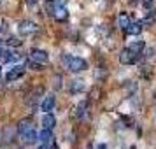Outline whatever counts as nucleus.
<instances>
[{
    "label": "nucleus",
    "instance_id": "obj_1",
    "mask_svg": "<svg viewBox=\"0 0 156 149\" xmlns=\"http://www.w3.org/2000/svg\"><path fill=\"white\" fill-rule=\"evenodd\" d=\"M65 65H67V69L70 72H83L88 69V62L86 60H83V58L79 56H70V55H67V56L63 58Z\"/></svg>",
    "mask_w": 156,
    "mask_h": 149
},
{
    "label": "nucleus",
    "instance_id": "obj_2",
    "mask_svg": "<svg viewBox=\"0 0 156 149\" xmlns=\"http://www.w3.org/2000/svg\"><path fill=\"white\" fill-rule=\"evenodd\" d=\"M140 56H142V53H135V51H132L130 48H125V49L119 53V62L123 65H133L140 60Z\"/></svg>",
    "mask_w": 156,
    "mask_h": 149
},
{
    "label": "nucleus",
    "instance_id": "obj_3",
    "mask_svg": "<svg viewBox=\"0 0 156 149\" xmlns=\"http://www.w3.org/2000/svg\"><path fill=\"white\" fill-rule=\"evenodd\" d=\"M18 30H20L21 35H35L37 32H39V27L34 21H21L20 27H18Z\"/></svg>",
    "mask_w": 156,
    "mask_h": 149
},
{
    "label": "nucleus",
    "instance_id": "obj_4",
    "mask_svg": "<svg viewBox=\"0 0 156 149\" xmlns=\"http://www.w3.org/2000/svg\"><path fill=\"white\" fill-rule=\"evenodd\" d=\"M30 60H34L37 63H48L49 62V56H48V53L42 49H32L30 51Z\"/></svg>",
    "mask_w": 156,
    "mask_h": 149
},
{
    "label": "nucleus",
    "instance_id": "obj_5",
    "mask_svg": "<svg viewBox=\"0 0 156 149\" xmlns=\"http://www.w3.org/2000/svg\"><path fill=\"white\" fill-rule=\"evenodd\" d=\"M55 4H56V2H55ZM53 18L58 20V21H67V18H69L67 5H60V4H56V5H55V14H53Z\"/></svg>",
    "mask_w": 156,
    "mask_h": 149
},
{
    "label": "nucleus",
    "instance_id": "obj_6",
    "mask_svg": "<svg viewBox=\"0 0 156 149\" xmlns=\"http://www.w3.org/2000/svg\"><path fill=\"white\" fill-rule=\"evenodd\" d=\"M55 104H56L55 95H48V97H44V100L41 102V109H42V112H51L53 107H55Z\"/></svg>",
    "mask_w": 156,
    "mask_h": 149
},
{
    "label": "nucleus",
    "instance_id": "obj_7",
    "mask_svg": "<svg viewBox=\"0 0 156 149\" xmlns=\"http://www.w3.org/2000/svg\"><path fill=\"white\" fill-rule=\"evenodd\" d=\"M25 74V67L23 65H16L14 69H11V70L7 72V76H5V79L7 81H16V79H20Z\"/></svg>",
    "mask_w": 156,
    "mask_h": 149
},
{
    "label": "nucleus",
    "instance_id": "obj_8",
    "mask_svg": "<svg viewBox=\"0 0 156 149\" xmlns=\"http://www.w3.org/2000/svg\"><path fill=\"white\" fill-rule=\"evenodd\" d=\"M21 139L25 144H34V142L39 140V133H37L35 130H34V126L30 128V130H27L25 133H21Z\"/></svg>",
    "mask_w": 156,
    "mask_h": 149
},
{
    "label": "nucleus",
    "instance_id": "obj_9",
    "mask_svg": "<svg viewBox=\"0 0 156 149\" xmlns=\"http://www.w3.org/2000/svg\"><path fill=\"white\" fill-rule=\"evenodd\" d=\"M55 125H56V118H55L51 112H44V116H42V128L53 130Z\"/></svg>",
    "mask_w": 156,
    "mask_h": 149
},
{
    "label": "nucleus",
    "instance_id": "obj_10",
    "mask_svg": "<svg viewBox=\"0 0 156 149\" xmlns=\"http://www.w3.org/2000/svg\"><path fill=\"white\" fill-rule=\"evenodd\" d=\"M20 55L18 53H11V51H4L2 49V53H0V62L2 63H7V62H18L20 60Z\"/></svg>",
    "mask_w": 156,
    "mask_h": 149
},
{
    "label": "nucleus",
    "instance_id": "obj_11",
    "mask_svg": "<svg viewBox=\"0 0 156 149\" xmlns=\"http://www.w3.org/2000/svg\"><path fill=\"white\" fill-rule=\"evenodd\" d=\"M84 90H86L84 81H81V79L72 81V84H70V93H72V95H76V93H83Z\"/></svg>",
    "mask_w": 156,
    "mask_h": 149
},
{
    "label": "nucleus",
    "instance_id": "obj_12",
    "mask_svg": "<svg viewBox=\"0 0 156 149\" xmlns=\"http://www.w3.org/2000/svg\"><path fill=\"white\" fill-rule=\"evenodd\" d=\"M142 28H144V27H142L140 23H130L126 28H125V32H126L128 35H139L142 32Z\"/></svg>",
    "mask_w": 156,
    "mask_h": 149
},
{
    "label": "nucleus",
    "instance_id": "obj_13",
    "mask_svg": "<svg viewBox=\"0 0 156 149\" xmlns=\"http://www.w3.org/2000/svg\"><path fill=\"white\" fill-rule=\"evenodd\" d=\"M51 139H53V133H51V130H48V128H42V132L39 133V140L42 142V144H49Z\"/></svg>",
    "mask_w": 156,
    "mask_h": 149
},
{
    "label": "nucleus",
    "instance_id": "obj_14",
    "mask_svg": "<svg viewBox=\"0 0 156 149\" xmlns=\"http://www.w3.org/2000/svg\"><path fill=\"white\" fill-rule=\"evenodd\" d=\"M86 109H88V102H81L77 105V109H76V112H74V116L76 118H84V114H86Z\"/></svg>",
    "mask_w": 156,
    "mask_h": 149
},
{
    "label": "nucleus",
    "instance_id": "obj_15",
    "mask_svg": "<svg viewBox=\"0 0 156 149\" xmlns=\"http://www.w3.org/2000/svg\"><path fill=\"white\" fill-rule=\"evenodd\" d=\"M128 48H130L132 51H135V53H142L144 48H146V44H144V41H135V42H132Z\"/></svg>",
    "mask_w": 156,
    "mask_h": 149
},
{
    "label": "nucleus",
    "instance_id": "obj_16",
    "mask_svg": "<svg viewBox=\"0 0 156 149\" xmlns=\"http://www.w3.org/2000/svg\"><path fill=\"white\" fill-rule=\"evenodd\" d=\"M30 128H32V121L23 119V121H20V125H18V132H20V135H21V133H25L27 130H30Z\"/></svg>",
    "mask_w": 156,
    "mask_h": 149
},
{
    "label": "nucleus",
    "instance_id": "obj_17",
    "mask_svg": "<svg viewBox=\"0 0 156 149\" xmlns=\"http://www.w3.org/2000/svg\"><path fill=\"white\" fill-rule=\"evenodd\" d=\"M55 5H56V4H55V0H46V2H44V9L48 11V16L55 14Z\"/></svg>",
    "mask_w": 156,
    "mask_h": 149
},
{
    "label": "nucleus",
    "instance_id": "obj_18",
    "mask_svg": "<svg viewBox=\"0 0 156 149\" xmlns=\"http://www.w3.org/2000/svg\"><path fill=\"white\" fill-rule=\"evenodd\" d=\"M130 23H132V21H130V18H128V14H126V12H123V14H119V27H121L123 30L126 28V27L130 25Z\"/></svg>",
    "mask_w": 156,
    "mask_h": 149
},
{
    "label": "nucleus",
    "instance_id": "obj_19",
    "mask_svg": "<svg viewBox=\"0 0 156 149\" xmlns=\"http://www.w3.org/2000/svg\"><path fill=\"white\" fill-rule=\"evenodd\" d=\"M28 67L34 69V70H42V63H37V62H34V60H28Z\"/></svg>",
    "mask_w": 156,
    "mask_h": 149
},
{
    "label": "nucleus",
    "instance_id": "obj_20",
    "mask_svg": "<svg viewBox=\"0 0 156 149\" xmlns=\"http://www.w3.org/2000/svg\"><path fill=\"white\" fill-rule=\"evenodd\" d=\"M7 44H9V46H21V41H20L18 37H9Z\"/></svg>",
    "mask_w": 156,
    "mask_h": 149
},
{
    "label": "nucleus",
    "instance_id": "obj_21",
    "mask_svg": "<svg viewBox=\"0 0 156 149\" xmlns=\"http://www.w3.org/2000/svg\"><path fill=\"white\" fill-rule=\"evenodd\" d=\"M55 88H58V90H60V88H62V76H58V77H55Z\"/></svg>",
    "mask_w": 156,
    "mask_h": 149
},
{
    "label": "nucleus",
    "instance_id": "obj_22",
    "mask_svg": "<svg viewBox=\"0 0 156 149\" xmlns=\"http://www.w3.org/2000/svg\"><path fill=\"white\" fill-rule=\"evenodd\" d=\"M56 4H60V5H67L69 4V0H55Z\"/></svg>",
    "mask_w": 156,
    "mask_h": 149
},
{
    "label": "nucleus",
    "instance_id": "obj_23",
    "mask_svg": "<svg viewBox=\"0 0 156 149\" xmlns=\"http://www.w3.org/2000/svg\"><path fill=\"white\" fill-rule=\"evenodd\" d=\"M37 2H39V0H27V4H28L30 7H34V5H35Z\"/></svg>",
    "mask_w": 156,
    "mask_h": 149
},
{
    "label": "nucleus",
    "instance_id": "obj_24",
    "mask_svg": "<svg viewBox=\"0 0 156 149\" xmlns=\"http://www.w3.org/2000/svg\"><path fill=\"white\" fill-rule=\"evenodd\" d=\"M4 28H5V23H4L2 18H0V32H4Z\"/></svg>",
    "mask_w": 156,
    "mask_h": 149
},
{
    "label": "nucleus",
    "instance_id": "obj_25",
    "mask_svg": "<svg viewBox=\"0 0 156 149\" xmlns=\"http://www.w3.org/2000/svg\"><path fill=\"white\" fill-rule=\"evenodd\" d=\"M48 149H58V146H56V144H49V146H48Z\"/></svg>",
    "mask_w": 156,
    "mask_h": 149
},
{
    "label": "nucleus",
    "instance_id": "obj_26",
    "mask_svg": "<svg viewBox=\"0 0 156 149\" xmlns=\"http://www.w3.org/2000/svg\"><path fill=\"white\" fill-rule=\"evenodd\" d=\"M97 149H107V146H105V144H98V146H97Z\"/></svg>",
    "mask_w": 156,
    "mask_h": 149
},
{
    "label": "nucleus",
    "instance_id": "obj_27",
    "mask_svg": "<svg viewBox=\"0 0 156 149\" xmlns=\"http://www.w3.org/2000/svg\"><path fill=\"white\" fill-rule=\"evenodd\" d=\"M39 149H48V144H42V146H41Z\"/></svg>",
    "mask_w": 156,
    "mask_h": 149
},
{
    "label": "nucleus",
    "instance_id": "obj_28",
    "mask_svg": "<svg viewBox=\"0 0 156 149\" xmlns=\"http://www.w3.org/2000/svg\"><path fill=\"white\" fill-rule=\"evenodd\" d=\"M0 53H2V48H0Z\"/></svg>",
    "mask_w": 156,
    "mask_h": 149
},
{
    "label": "nucleus",
    "instance_id": "obj_29",
    "mask_svg": "<svg viewBox=\"0 0 156 149\" xmlns=\"http://www.w3.org/2000/svg\"><path fill=\"white\" fill-rule=\"evenodd\" d=\"M0 74H2V70H0Z\"/></svg>",
    "mask_w": 156,
    "mask_h": 149
}]
</instances>
